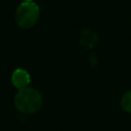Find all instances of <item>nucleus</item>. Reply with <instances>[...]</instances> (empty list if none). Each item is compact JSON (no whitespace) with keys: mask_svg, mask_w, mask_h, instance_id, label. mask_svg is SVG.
<instances>
[{"mask_svg":"<svg viewBox=\"0 0 131 131\" xmlns=\"http://www.w3.org/2000/svg\"><path fill=\"white\" fill-rule=\"evenodd\" d=\"M24 2H32V0H23Z\"/></svg>","mask_w":131,"mask_h":131,"instance_id":"nucleus-5","label":"nucleus"},{"mask_svg":"<svg viewBox=\"0 0 131 131\" xmlns=\"http://www.w3.org/2000/svg\"><path fill=\"white\" fill-rule=\"evenodd\" d=\"M40 15L39 6L32 2H23L15 11V21L20 28H31L36 24Z\"/></svg>","mask_w":131,"mask_h":131,"instance_id":"nucleus-2","label":"nucleus"},{"mask_svg":"<svg viewBox=\"0 0 131 131\" xmlns=\"http://www.w3.org/2000/svg\"><path fill=\"white\" fill-rule=\"evenodd\" d=\"M30 81H31L30 75L24 69H16V70H14V72L11 75V82H12L13 86L15 88H17L18 90L27 88L28 85L30 84Z\"/></svg>","mask_w":131,"mask_h":131,"instance_id":"nucleus-3","label":"nucleus"},{"mask_svg":"<svg viewBox=\"0 0 131 131\" xmlns=\"http://www.w3.org/2000/svg\"><path fill=\"white\" fill-rule=\"evenodd\" d=\"M121 106L124 111L131 113V90L127 91L123 95V97L121 99Z\"/></svg>","mask_w":131,"mask_h":131,"instance_id":"nucleus-4","label":"nucleus"},{"mask_svg":"<svg viewBox=\"0 0 131 131\" xmlns=\"http://www.w3.org/2000/svg\"><path fill=\"white\" fill-rule=\"evenodd\" d=\"M43 102L41 93L32 87H27L17 91L14 96L16 108L25 114H33L39 111Z\"/></svg>","mask_w":131,"mask_h":131,"instance_id":"nucleus-1","label":"nucleus"}]
</instances>
